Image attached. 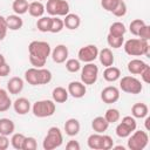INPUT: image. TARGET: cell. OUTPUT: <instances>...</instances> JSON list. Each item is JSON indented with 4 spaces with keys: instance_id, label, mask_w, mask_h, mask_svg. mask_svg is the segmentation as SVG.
Listing matches in <instances>:
<instances>
[{
    "instance_id": "cell-4",
    "label": "cell",
    "mask_w": 150,
    "mask_h": 150,
    "mask_svg": "<svg viewBox=\"0 0 150 150\" xmlns=\"http://www.w3.org/2000/svg\"><path fill=\"white\" fill-rule=\"evenodd\" d=\"M55 102L53 100H40L33 104L32 112L35 117L45 118L53 116L55 112Z\"/></svg>"
},
{
    "instance_id": "cell-25",
    "label": "cell",
    "mask_w": 150,
    "mask_h": 150,
    "mask_svg": "<svg viewBox=\"0 0 150 150\" xmlns=\"http://www.w3.org/2000/svg\"><path fill=\"white\" fill-rule=\"evenodd\" d=\"M68 90L63 87H56L52 91V97L55 103H64L68 100Z\"/></svg>"
},
{
    "instance_id": "cell-27",
    "label": "cell",
    "mask_w": 150,
    "mask_h": 150,
    "mask_svg": "<svg viewBox=\"0 0 150 150\" xmlns=\"http://www.w3.org/2000/svg\"><path fill=\"white\" fill-rule=\"evenodd\" d=\"M12 100L8 95V91L0 88V112L7 111L12 107Z\"/></svg>"
},
{
    "instance_id": "cell-41",
    "label": "cell",
    "mask_w": 150,
    "mask_h": 150,
    "mask_svg": "<svg viewBox=\"0 0 150 150\" xmlns=\"http://www.w3.org/2000/svg\"><path fill=\"white\" fill-rule=\"evenodd\" d=\"M38 149V143L34 137H25L22 150H36Z\"/></svg>"
},
{
    "instance_id": "cell-3",
    "label": "cell",
    "mask_w": 150,
    "mask_h": 150,
    "mask_svg": "<svg viewBox=\"0 0 150 150\" xmlns=\"http://www.w3.org/2000/svg\"><path fill=\"white\" fill-rule=\"evenodd\" d=\"M63 142V135L60 128L57 127H50L47 131L46 137L43 138L42 146L45 150H54L59 146H61Z\"/></svg>"
},
{
    "instance_id": "cell-6",
    "label": "cell",
    "mask_w": 150,
    "mask_h": 150,
    "mask_svg": "<svg viewBox=\"0 0 150 150\" xmlns=\"http://www.w3.org/2000/svg\"><path fill=\"white\" fill-rule=\"evenodd\" d=\"M45 8L52 16H64L69 13V4L66 0H48Z\"/></svg>"
},
{
    "instance_id": "cell-31",
    "label": "cell",
    "mask_w": 150,
    "mask_h": 150,
    "mask_svg": "<svg viewBox=\"0 0 150 150\" xmlns=\"http://www.w3.org/2000/svg\"><path fill=\"white\" fill-rule=\"evenodd\" d=\"M125 32H127V28H125L124 23H122L120 21H116V22L111 23L110 27H109V34H112V35L124 36Z\"/></svg>"
},
{
    "instance_id": "cell-19",
    "label": "cell",
    "mask_w": 150,
    "mask_h": 150,
    "mask_svg": "<svg viewBox=\"0 0 150 150\" xmlns=\"http://www.w3.org/2000/svg\"><path fill=\"white\" fill-rule=\"evenodd\" d=\"M146 66H148V64H146L144 61H142V60H139V59H132V60H130V61L128 62L127 68H128V70H129L130 74H132V75H139L141 71H142Z\"/></svg>"
},
{
    "instance_id": "cell-48",
    "label": "cell",
    "mask_w": 150,
    "mask_h": 150,
    "mask_svg": "<svg viewBox=\"0 0 150 150\" xmlns=\"http://www.w3.org/2000/svg\"><path fill=\"white\" fill-rule=\"evenodd\" d=\"M66 149H67V150H80V149H81V145H80V143H79L77 141L71 139V141H69V142L66 144Z\"/></svg>"
},
{
    "instance_id": "cell-23",
    "label": "cell",
    "mask_w": 150,
    "mask_h": 150,
    "mask_svg": "<svg viewBox=\"0 0 150 150\" xmlns=\"http://www.w3.org/2000/svg\"><path fill=\"white\" fill-rule=\"evenodd\" d=\"M108 127H109V123L107 122L104 116H97L91 121V128L97 134H103L104 131H107Z\"/></svg>"
},
{
    "instance_id": "cell-15",
    "label": "cell",
    "mask_w": 150,
    "mask_h": 150,
    "mask_svg": "<svg viewBox=\"0 0 150 150\" xmlns=\"http://www.w3.org/2000/svg\"><path fill=\"white\" fill-rule=\"evenodd\" d=\"M23 80L19 76H14L12 79H9V81L7 82V91L12 95H16L20 94L23 89Z\"/></svg>"
},
{
    "instance_id": "cell-12",
    "label": "cell",
    "mask_w": 150,
    "mask_h": 150,
    "mask_svg": "<svg viewBox=\"0 0 150 150\" xmlns=\"http://www.w3.org/2000/svg\"><path fill=\"white\" fill-rule=\"evenodd\" d=\"M67 90H68V94L70 96H73L74 98H81L87 93L86 84L82 83V82H80V81H71L68 84Z\"/></svg>"
},
{
    "instance_id": "cell-49",
    "label": "cell",
    "mask_w": 150,
    "mask_h": 150,
    "mask_svg": "<svg viewBox=\"0 0 150 150\" xmlns=\"http://www.w3.org/2000/svg\"><path fill=\"white\" fill-rule=\"evenodd\" d=\"M9 73H11V67H9V64H7V63L5 62L4 64L0 66V76H1V77H5V76L9 75Z\"/></svg>"
},
{
    "instance_id": "cell-26",
    "label": "cell",
    "mask_w": 150,
    "mask_h": 150,
    "mask_svg": "<svg viewBox=\"0 0 150 150\" xmlns=\"http://www.w3.org/2000/svg\"><path fill=\"white\" fill-rule=\"evenodd\" d=\"M6 22H7L8 29H11V30H19L23 26V21L20 18V15H18V14L8 15L6 18Z\"/></svg>"
},
{
    "instance_id": "cell-35",
    "label": "cell",
    "mask_w": 150,
    "mask_h": 150,
    "mask_svg": "<svg viewBox=\"0 0 150 150\" xmlns=\"http://www.w3.org/2000/svg\"><path fill=\"white\" fill-rule=\"evenodd\" d=\"M107 42L109 45V47L111 48H121L124 43V38L123 36H117V35H112V34H108L107 36Z\"/></svg>"
},
{
    "instance_id": "cell-11",
    "label": "cell",
    "mask_w": 150,
    "mask_h": 150,
    "mask_svg": "<svg viewBox=\"0 0 150 150\" xmlns=\"http://www.w3.org/2000/svg\"><path fill=\"white\" fill-rule=\"evenodd\" d=\"M101 100L107 104L117 102L120 100V89L115 86H108L103 88L101 91Z\"/></svg>"
},
{
    "instance_id": "cell-42",
    "label": "cell",
    "mask_w": 150,
    "mask_h": 150,
    "mask_svg": "<svg viewBox=\"0 0 150 150\" xmlns=\"http://www.w3.org/2000/svg\"><path fill=\"white\" fill-rule=\"evenodd\" d=\"M114 146V141L109 135H102V144L101 150H109Z\"/></svg>"
},
{
    "instance_id": "cell-13",
    "label": "cell",
    "mask_w": 150,
    "mask_h": 150,
    "mask_svg": "<svg viewBox=\"0 0 150 150\" xmlns=\"http://www.w3.org/2000/svg\"><path fill=\"white\" fill-rule=\"evenodd\" d=\"M68 54H69L68 48L64 45H57L52 50V53H50L52 59H53V61L55 63H63V62H66V60L68 59Z\"/></svg>"
},
{
    "instance_id": "cell-53",
    "label": "cell",
    "mask_w": 150,
    "mask_h": 150,
    "mask_svg": "<svg viewBox=\"0 0 150 150\" xmlns=\"http://www.w3.org/2000/svg\"><path fill=\"white\" fill-rule=\"evenodd\" d=\"M38 1H42V0H38Z\"/></svg>"
},
{
    "instance_id": "cell-24",
    "label": "cell",
    "mask_w": 150,
    "mask_h": 150,
    "mask_svg": "<svg viewBox=\"0 0 150 150\" xmlns=\"http://www.w3.org/2000/svg\"><path fill=\"white\" fill-rule=\"evenodd\" d=\"M15 130V124L12 120L9 118H0V135H5V136H9L13 135Z\"/></svg>"
},
{
    "instance_id": "cell-37",
    "label": "cell",
    "mask_w": 150,
    "mask_h": 150,
    "mask_svg": "<svg viewBox=\"0 0 150 150\" xmlns=\"http://www.w3.org/2000/svg\"><path fill=\"white\" fill-rule=\"evenodd\" d=\"M25 135L23 134H20V132H16L14 134L13 132V136L11 138V144L14 149L16 150H22V145H23V141H25Z\"/></svg>"
},
{
    "instance_id": "cell-38",
    "label": "cell",
    "mask_w": 150,
    "mask_h": 150,
    "mask_svg": "<svg viewBox=\"0 0 150 150\" xmlns=\"http://www.w3.org/2000/svg\"><path fill=\"white\" fill-rule=\"evenodd\" d=\"M66 69L69 73H76L81 69V61L79 59H68L66 61Z\"/></svg>"
},
{
    "instance_id": "cell-32",
    "label": "cell",
    "mask_w": 150,
    "mask_h": 150,
    "mask_svg": "<svg viewBox=\"0 0 150 150\" xmlns=\"http://www.w3.org/2000/svg\"><path fill=\"white\" fill-rule=\"evenodd\" d=\"M25 80L30 86H39V81H38V68L33 67V68L27 69L25 71Z\"/></svg>"
},
{
    "instance_id": "cell-10",
    "label": "cell",
    "mask_w": 150,
    "mask_h": 150,
    "mask_svg": "<svg viewBox=\"0 0 150 150\" xmlns=\"http://www.w3.org/2000/svg\"><path fill=\"white\" fill-rule=\"evenodd\" d=\"M77 56H79V60L81 62H84V63L94 62L98 56V48L95 45L83 46V47H81L79 49Z\"/></svg>"
},
{
    "instance_id": "cell-46",
    "label": "cell",
    "mask_w": 150,
    "mask_h": 150,
    "mask_svg": "<svg viewBox=\"0 0 150 150\" xmlns=\"http://www.w3.org/2000/svg\"><path fill=\"white\" fill-rule=\"evenodd\" d=\"M139 75H141V77H142L144 83H150V67H149V64L141 71Z\"/></svg>"
},
{
    "instance_id": "cell-14",
    "label": "cell",
    "mask_w": 150,
    "mask_h": 150,
    "mask_svg": "<svg viewBox=\"0 0 150 150\" xmlns=\"http://www.w3.org/2000/svg\"><path fill=\"white\" fill-rule=\"evenodd\" d=\"M13 108H14V111L18 115H26L32 109V105H30V102H29L28 98L19 97L13 102Z\"/></svg>"
},
{
    "instance_id": "cell-44",
    "label": "cell",
    "mask_w": 150,
    "mask_h": 150,
    "mask_svg": "<svg viewBox=\"0 0 150 150\" xmlns=\"http://www.w3.org/2000/svg\"><path fill=\"white\" fill-rule=\"evenodd\" d=\"M137 36H138L139 39H142V40H146V41H149V40H150V26L145 23V25L139 29Z\"/></svg>"
},
{
    "instance_id": "cell-20",
    "label": "cell",
    "mask_w": 150,
    "mask_h": 150,
    "mask_svg": "<svg viewBox=\"0 0 150 150\" xmlns=\"http://www.w3.org/2000/svg\"><path fill=\"white\" fill-rule=\"evenodd\" d=\"M148 114H149V108L145 103L138 102L131 107V115L135 118H144L148 116Z\"/></svg>"
},
{
    "instance_id": "cell-8",
    "label": "cell",
    "mask_w": 150,
    "mask_h": 150,
    "mask_svg": "<svg viewBox=\"0 0 150 150\" xmlns=\"http://www.w3.org/2000/svg\"><path fill=\"white\" fill-rule=\"evenodd\" d=\"M120 88L124 93L136 95L142 91L143 86H142L141 81L138 79H136L135 76H123L120 80Z\"/></svg>"
},
{
    "instance_id": "cell-16",
    "label": "cell",
    "mask_w": 150,
    "mask_h": 150,
    "mask_svg": "<svg viewBox=\"0 0 150 150\" xmlns=\"http://www.w3.org/2000/svg\"><path fill=\"white\" fill-rule=\"evenodd\" d=\"M98 60L101 62V64H103L104 67H110L114 64V61H115V57H114V54L111 52L110 48H103L101 50H98Z\"/></svg>"
},
{
    "instance_id": "cell-1",
    "label": "cell",
    "mask_w": 150,
    "mask_h": 150,
    "mask_svg": "<svg viewBox=\"0 0 150 150\" xmlns=\"http://www.w3.org/2000/svg\"><path fill=\"white\" fill-rule=\"evenodd\" d=\"M28 52L30 64L35 68H42L52 53V48L46 41H32L28 45Z\"/></svg>"
},
{
    "instance_id": "cell-50",
    "label": "cell",
    "mask_w": 150,
    "mask_h": 150,
    "mask_svg": "<svg viewBox=\"0 0 150 150\" xmlns=\"http://www.w3.org/2000/svg\"><path fill=\"white\" fill-rule=\"evenodd\" d=\"M5 62H6V59H5V56L0 53V66H1V64H4Z\"/></svg>"
},
{
    "instance_id": "cell-18",
    "label": "cell",
    "mask_w": 150,
    "mask_h": 150,
    "mask_svg": "<svg viewBox=\"0 0 150 150\" xmlns=\"http://www.w3.org/2000/svg\"><path fill=\"white\" fill-rule=\"evenodd\" d=\"M80 129H81V124H80L79 120H76V118H68L64 123L66 135H68L70 137L76 136L80 132Z\"/></svg>"
},
{
    "instance_id": "cell-43",
    "label": "cell",
    "mask_w": 150,
    "mask_h": 150,
    "mask_svg": "<svg viewBox=\"0 0 150 150\" xmlns=\"http://www.w3.org/2000/svg\"><path fill=\"white\" fill-rule=\"evenodd\" d=\"M120 0H101V6L107 12H112Z\"/></svg>"
},
{
    "instance_id": "cell-45",
    "label": "cell",
    "mask_w": 150,
    "mask_h": 150,
    "mask_svg": "<svg viewBox=\"0 0 150 150\" xmlns=\"http://www.w3.org/2000/svg\"><path fill=\"white\" fill-rule=\"evenodd\" d=\"M8 27H7V22H6V18L0 15V40H4L6 34H7Z\"/></svg>"
},
{
    "instance_id": "cell-52",
    "label": "cell",
    "mask_w": 150,
    "mask_h": 150,
    "mask_svg": "<svg viewBox=\"0 0 150 150\" xmlns=\"http://www.w3.org/2000/svg\"><path fill=\"white\" fill-rule=\"evenodd\" d=\"M112 148H115V149H122V150H124V146H122V145H117V146H112Z\"/></svg>"
},
{
    "instance_id": "cell-36",
    "label": "cell",
    "mask_w": 150,
    "mask_h": 150,
    "mask_svg": "<svg viewBox=\"0 0 150 150\" xmlns=\"http://www.w3.org/2000/svg\"><path fill=\"white\" fill-rule=\"evenodd\" d=\"M64 25H63V20L60 19L59 16H52V20H50V29L49 32L50 33H60L62 29H63Z\"/></svg>"
},
{
    "instance_id": "cell-40",
    "label": "cell",
    "mask_w": 150,
    "mask_h": 150,
    "mask_svg": "<svg viewBox=\"0 0 150 150\" xmlns=\"http://www.w3.org/2000/svg\"><path fill=\"white\" fill-rule=\"evenodd\" d=\"M127 4L123 1V0H120L118 1V4L116 5V7H115V9L111 12L115 16H117V18H122V16H124L125 14H127Z\"/></svg>"
},
{
    "instance_id": "cell-2",
    "label": "cell",
    "mask_w": 150,
    "mask_h": 150,
    "mask_svg": "<svg viewBox=\"0 0 150 150\" xmlns=\"http://www.w3.org/2000/svg\"><path fill=\"white\" fill-rule=\"evenodd\" d=\"M124 52L130 56H149V42L142 39H129L123 43Z\"/></svg>"
},
{
    "instance_id": "cell-22",
    "label": "cell",
    "mask_w": 150,
    "mask_h": 150,
    "mask_svg": "<svg viewBox=\"0 0 150 150\" xmlns=\"http://www.w3.org/2000/svg\"><path fill=\"white\" fill-rule=\"evenodd\" d=\"M121 77V70L117 67L110 66V67H105L104 71H103V79L107 82H115L117 80H120Z\"/></svg>"
},
{
    "instance_id": "cell-28",
    "label": "cell",
    "mask_w": 150,
    "mask_h": 150,
    "mask_svg": "<svg viewBox=\"0 0 150 150\" xmlns=\"http://www.w3.org/2000/svg\"><path fill=\"white\" fill-rule=\"evenodd\" d=\"M87 144L90 149L93 150H101V144H102V134H91L88 139H87Z\"/></svg>"
},
{
    "instance_id": "cell-33",
    "label": "cell",
    "mask_w": 150,
    "mask_h": 150,
    "mask_svg": "<svg viewBox=\"0 0 150 150\" xmlns=\"http://www.w3.org/2000/svg\"><path fill=\"white\" fill-rule=\"evenodd\" d=\"M120 117H121V114H120L118 109H116V108H109V109H107V111L104 114V118L107 120V122L109 124L118 122Z\"/></svg>"
},
{
    "instance_id": "cell-51",
    "label": "cell",
    "mask_w": 150,
    "mask_h": 150,
    "mask_svg": "<svg viewBox=\"0 0 150 150\" xmlns=\"http://www.w3.org/2000/svg\"><path fill=\"white\" fill-rule=\"evenodd\" d=\"M149 122H150V117L146 116V118H145V129L146 130H149Z\"/></svg>"
},
{
    "instance_id": "cell-5",
    "label": "cell",
    "mask_w": 150,
    "mask_h": 150,
    "mask_svg": "<svg viewBox=\"0 0 150 150\" xmlns=\"http://www.w3.org/2000/svg\"><path fill=\"white\" fill-rule=\"evenodd\" d=\"M149 143L148 132L144 130H135L128 139V148L130 150H143Z\"/></svg>"
},
{
    "instance_id": "cell-39",
    "label": "cell",
    "mask_w": 150,
    "mask_h": 150,
    "mask_svg": "<svg viewBox=\"0 0 150 150\" xmlns=\"http://www.w3.org/2000/svg\"><path fill=\"white\" fill-rule=\"evenodd\" d=\"M144 25H145V22H144L142 19H135V20H132V21L130 22V25H129V30H130V33H131L132 35L137 36L139 29H141Z\"/></svg>"
},
{
    "instance_id": "cell-30",
    "label": "cell",
    "mask_w": 150,
    "mask_h": 150,
    "mask_svg": "<svg viewBox=\"0 0 150 150\" xmlns=\"http://www.w3.org/2000/svg\"><path fill=\"white\" fill-rule=\"evenodd\" d=\"M52 73L50 70L46 69V68H38V81H39V86L41 84H47L52 81Z\"/></svg>"
},
{
    "instance_id": "cell-9",
    "label": "cell",
    "mask_w": 150,
    "mask_h": 150,
    "mask_svg": "<svg viewBox=\"0 0 150 150\" xmlns=\"http://www.w3.org/2000/svg\"><path fill=\"white\" fill-rule=\"evenodd\" d=\"M97 77H98V67L95 63L89 62L81 68V82L84 83L86 86L94 84L97 81Z\"/></svg>"
},
{
    "instance_id": "cell-47",
    "label": "cell",
    "mask_w": 150,
    "mask_h": 150,
    "mask_svg": "<svg viewBox=\"0 0 150 150\" xmlns=\"http://www.w3.org/2000/svg\"><path fill=\"white\" fill-rule=\"evenodd\" d=\"M9 146V138L8 136L0 135V150H6Z\"/></svg>"
},
{
    "instance_id": "cell-21",
    "label": "cell",
    "mask_w": 150,
    "mask_h": 150,
    "mask_svg": "<svg viewBox=\"0 0 150 150\" xmlns=\"http://www.w3.org/2000/svg\"><path fill=\"white\" fill-rule=\"evenodd\" d=\"M45 12H46L45 5L41 1H33L28 6V13L33 18H41L43 16Z\"/></svg>"
},
{
    "instance_id": "cell-34",
    "label": "cell",
    "mask_w": 150,
    "mask_h": 150,
    "mask_svg": "<svg viewBox=\"0 0 150 150\" xmlns=\"http://www.w3.org/2000/svg\"><path fill=\"white\" fill-rule=\"evenodd\" d=\"M50 20H52V16H41L36 21V27L40 32L42 33H47L49 32L50 29Z\"/></svg>"
},
{
    "instance_id": "cell-17",
    "label": "cell",
    "mask_w": 150,
    "mask_h": 150,
    "mask_svg": "<svg viewBox=\"0 0 150 150\" xmlns=\"http://www.w3.org/2000/svg\"><path fill=\"white\" fill-rule=\"evenodd\" d=\"M63 25L66 28L70 29V30H75L80 27L81 25V19L77 14L75 13H68L67 15H64V19H63Z\"/></svg>"
},
{
    "instance_id": "cell-29",
    "label": "cell",
    "mask_w": 150,
    "mask_h": 150,
    "mask_svg": "<svg viewBox=\"0 0 150 150\" xmlns=\"http://www.w3.org/2000/svg\"><path fill=\"white\" fill-rule=\"evenodd\" d=\"M28 1L27 0H14L13 4H12V8L14 11L15 14L18 15H22L25 13L28 12Z\"/></svg>"
},
{
    "instance_id": "cell-7",
    "label": "cell",
    "mask_w": 150,
    "mask_h": 150,
    "mask_svg": "<svg viewBox=\"0 0 150 150\" xmlns=\"http://www.w3.org/2000/svg\"><path fill=\"white\" fill-rule=\"evenodd\" d=\"M136 127H137V123L135 117L124 116L122 118V122H120L116 127V135L121 138H127L136 130Z\"/></svg>"
}]
</instances>
